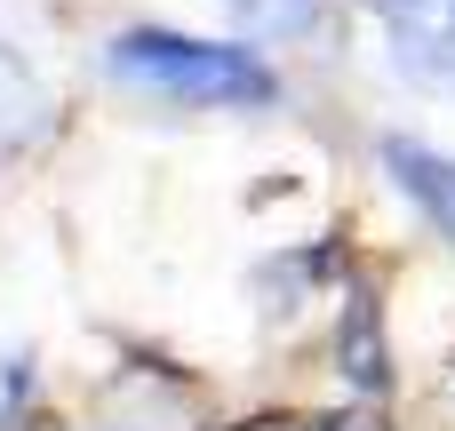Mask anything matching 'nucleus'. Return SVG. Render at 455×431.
<instances>
[{
	"label": "nucleus",
	"instance_id": "0eeeda50",
	"mask_svg": "<svg viewBox=\"0 0 455 431\" xmlns=\"http://www.w3.org/2000/svg\"><path fill=\"white\" fill-rule=\"evenodd\" d=\"M312 431H376L368 416H328V424H312Z\"/></svg>",
	"mask_w": 455,
	"mask_h": 431
},
{
	"label": "nucleus",
	"instance_id": "7ed1b4c3",
	"mask_svg": "<svg viewBox=\"0 0 455 431\" xmlns=\"http://www.w3.org/2000/svg\"><path fill=\"white\" fill-rule=\"evenodd\" d=\"M384 168L400 176V192H408L440 232H455V160L448 152H432V144H416V136H384Z\"/></svg>",
	"mask_w": 455,
	"mask_h": 431
},
{
	"label": "nucleus",
	"instance_id": "20e7f679",
	"mask_svg": "<svg viewBox=\"0 0 455 431\" xmlns=\"http://www.w3.org/2000/svg\"><path fill=\"white\" fill-rule=\"evenodd\" d=\"M336 360H344V376H352L360 392H384V384H392V368H384V328H376V304H368V296H352Z\"/></svg>",
	"mask_w": 455,
	"mask_h": 431
},
{
	"label": "nucleus",
	"instance_id": "f03ea898",
	"mask_svg": "<svg viewBox=\"0 0 455 431\" xmlns=\"http://www.w3.org/2000/svg\"><path fill=\"white\" fill-rule=\"evenodd\" d=\"M384 16L392 64L416 88H455V0H368Z\"/></svg>",
	"mask_w": 455,
	"mask_h": 431
},
{
	"label": "nucleus",
	"instance_id": "f257e3e1",
	"mask_svg": "<svg viewBox=\"0 0 455 431\" xmlns=\"http://www.w3.org/2000/svg\"><path fill=\"white\" fill-rule=\"evenodd\" d=\"M104 64L112 80L168 96V104H272L280 96L264 56L224 48V40H184V32H120Z\"/></svg>",
	"mask_w": 455,
	"mask_h": 431
},
{
	"label": "nucleus",
	"instance_id": "423d86ee",
	"mask_svg": "<svg viewBox=\"0 0 455 431\" xmlns=\"http://www.w3.org/2000/svg\"><path fill=\"white\" fill-rule=\"evenodd\" d=\"M0 112H16V120H32L40 112V96H32V80H24V64L0 48ZM0 144H8V128H0Z\"/></svg>",
	"mask_w": 455,
	"mask_h": 431
},
{
	"label": "nucleus",
	"instance_id": "39448f33",
	"mask_svg": "<svg viewBox=\"0 0 455 431\" xmlns=\"http://www.w3.org/2000/svg\"><path fill=\"white\" fill-rule=\"evenodd\" d=\"M248 32H264V40H296V32H312V16H320V0H224Z\"/></svg>",
	"mask_w": 455,
	"mask_h": 431
}]
</instances>
